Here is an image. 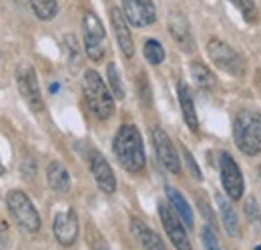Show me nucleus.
I'll return each instance as SVG.
<instances>
[{
	"mask_svg": "<svg viewBox=\"0 0 261 250\" xmlns=\"http://www.w3.org/2000/svg\"><path fill=\"white\" fill-rule=\"evenodd\" d=\"M113 150L121 166L130 174H139L145 168V146L137 126L123 124L117 130L113 140Z\"/></svg>",
	"mask_w": 261,
	"mask_h": 250,
	"instance_id": "nucleus-1",
	"label": "nucleus"
},
{
	"mask_svg": "<svg viewBox=\"0 0 261 250\" xmlns=\"http://www.w3.org/2000/svg\"><path fill=\"white\" fill-rule=\"evenodd\" d=\"M83 92H85V100L89 110L100 118L107 120L113 116L115 112V96L107 88L105 80L100 78L97 70H87L83 76Z\"/></svg>",
	"mask_w": 261,
	"mask_h": 250,
	"instance_id": "nucleus-2",
	"label": "nucleus"
},
{
	"mask_svg": "<svg viewBox=\"0 0 261 250\" xmlns=\"http://www.w3.org/2000/svg\"><path fill=\"white\" fill-rule=\"evenodd\" d=\"M233 138L237 148L245 157H255L261 152V112L243 110L235 118Z\"/></svg>",
	"mask_w": 261,
	"mask_h": 250,
	"instance_id": "nucleus-3",
	"label": "nucleus"
},
{
	"mask_svg": "<svg viewBox=\"0 0 261 250\" xmlns=\"http://www.w3.org/2000/svg\"><path fill=\"white\" fill-rule=\"evenodd\" d=\"M6 206L12 214V218L16 220V224L20 228H24L27 232H38L40 230V214L34 208L33 200L22 192V190H10L6 196Z\"/></svg>",
	"mask_w": 261,
	"mask_h": 250,
	"instance_id": "nucleus-4",
	"label": "nucleus"
},
{
	"mask_svg": "<svg viewBox=\"0 0 261 250\" xmlns=\"http://www.w3.org/2000/svg\"><path fill=\"white\" fill-rule=\"evenodd\" d=\"M207 54L219 70L227 72L231 76H243L245 74V60L241 58V54L233 46H229L227 42H223L219 38H211L207 42Z\"/></svg>",
	"mask_w": 261,
	"mask_h": 250,
	"instance_id": "nucleus-5",
	"label": "nucleus"
},
{
	"mask_svg": "<svg viewBox=\"0 0 261 250\" xmlns=\"http://www.w3.org/2000/svg\"><path fill=\"white\" fill-rule=\"evenodd\" d=\"M83 40L87 56L95 63L102 60L107 52V32L95 12H87L83 16Z\"/></svg>",
	"mask_w": 261,
	"mask_h": 250,
	"instance_id": "nucleus-6",
	"label": "nucleus"
},
{
	"mask_svg": "<svg viewBox=\"0 0 261 250\" xmlns=\"http://www.w3.org/2000/svg\"><path fill=\"white\" fill-rule=\"evenodd\" d=\"M16 86H18L20 96L24 98V102L34 112H42L44 102H42V94L38 86V78H36L34 68L29 63H22L16 68Z\"/></svg>",
	"mask_w": 261,
	"mask_h": 250,
	"instance_id": "nucleus-7",
	"label": "nucleus"
},
{
	"mask_svg": "<svg viewBox=\"0 0 261 250\" xmlns=\"http://www.w3.org/2000/svg\"><path fill=\"white\" fill-rule=\"evenodd\" d=\"M159 216L163 222V228L177 250H191V242L185 230V222L179 218V214L173 210V206H167L165 202H159Z\"/></svg>",
	"mask_w": 261,
	"mask_h": 250,
	"instance_id": "nucleus-8",
	"label": "nucleus"
},
{
	"mask_svg": "<svg viewBox=\"0 0 261 250\" xmlns=\"http://www.w3.org/2000/svg\"><path fill=\"white\" fill-rule=\"evenodd\" d=\"M219 172H221V184H223V190L227 192V196L231 200H239L243 196L245 182H243L241 168L237 166V162L231 158L229 152L219 154Z\"/></svg>",
	"mask_w": 261,
	"mask_h": 250,
	"instance_id": "nucleus-9",
	"label": "nucleus"
},
{
	"mask_svg": "<svg viewBox=\"0 0 261 250\" xmlns=\"http://www.w3.org/2000/svg\"><path fill=\"white\" fill-rule=\"evenodd\" d=\"M151 138H153V146H155V152H157V158L161 160V164L169 172L179 174L181 172V160H179V154L175 150V144L167 136V132L161 126H153L151 128Z\"/></svg>",
	"mask_w": 261,
	"mask_h": 250,
	"instance_id": "nucleus-10",
	"label": "nucleus"
},
{
	"mask_svg": "<svg viewBox=\"0 0 261 250\" xmlns=\"http://www.w3.org/2000/svg\"><path fill=\"white\" fill-rule=\"evenodd\" d=\"M53 232L55 238L59 240V244L63 246H72L76 242L79 236V216L74 212V208H65L59 210L53 218Z\"/></svg>",
	"mask_w": 261,
	"mask_h": 250,
	"instance_id": "nucleus-11",
	"label": "nucleus"
},
{
	"mask_svg": "<svg viewBox=\"0 0 261 250\" xmlns=\"http://www.w3.org/2000/svg\"><path fill=\"white\" fill-rule=\"evenodd\" d=\"M121 2H123V12L133 26L143 28L157 20V10L153 0H121Z\"/></svg>",
	"mask_w": 261,
	"mask_h": 250,
	"instance_id": "nucleus-12",
	"label": "nucleus"
},
{
	"mask_svg": "<svg viewBox=\"0 0 261 250\" xmlns=\"http://www.w3.org/2000/svg\"><path fill=\"white\" fill-rule=\"evenodd\" d=\"M89 168H91V174L97 182V186L105 192V194H113L117 190V178H115V172L111 168V164L107 162V158L102 157L97 150H91L89 154Z\"/></svg>",
	"mask_w": 261,
	"mask_h": 250,
	"instance_id": "nucleus-13",
	"label": "nucleus"
},
{
	"mask_svg": "<svg viewBox=\"0 0 261 250\" xmlns=\"http://www.w3.org/2000/svg\"><path fill=\"white\" fill-rule=\"evenodd\" d=\"M111 24H113V30H115L121 52L127 58H130L135 54V42H133V34L129 30V20H127L125 12L119 10V8H111Z\"/></svg>",
	"mask_w": 261,
	"mask_h": 250,
	"instance_id": "nucleus-14",
	"label": "nucleus"
},
{
	"mask_svg": "<svg viewBox=\"0 0 261 250\" xmlns=\"http://www.w3.org/2000/svg\"><path fill=\"white\" fill-rule=\"evenodd\" d=\"M169 30H171V36L175 38V42L181 46V50H185V52H193L195 50V40H193V34H191V28H189V20L185 18V14L173 12L171 18H169Z\"/></svg>",
	"mask_w": 261,
	"mask_h": 250,
	"instance_id": "nucleus-15",
	"label": "nucleus"
},
{
	"mask_svg": "<svg viewBox=\"0 0 261 250\" xmlns=\"http://www.w3.org/2000/svg\"><path fill=\"white\" fill-rule=\"evenodd\" d=\"M130 232H133V236L141 242V246L145 250H167L163 240H161V236L153 228H149L143 220L130 218Z\"/></svg>",
	"mask_w": 261,
	"mask_h": 250,
	"instance_id": "nucleus-16",
	"label": "nucleus"
},
{
	"mask_svg": "<svg viewBox=\"0 0 261 250\" xmlns=\"http://www.w3.org/2000/svg\"><path fill=\"white\" fill-rule=\"evenodd\" d=\"M177 94H179V104H181V112H183V120L187 128L191 132H199V116H197L195 110V102H193V96L189 92L187 84L185 82H179L177 84Z\"/></svg>",
	"mask_w": 261,
	"mask_h": 250,
	"instance_id": "nucleus-17",
	"label": "nucleus"
},
{
	"mask_svg": "<svg viewBox=\"0 0 261 250\" xmlns=\"http://www.w3.org/2000/svg\"><path fill=\"white\" fill-rule=\"evenodd\" d=\"M46 182L48 186L53 188L55 192H68L70 188V174L68 170L65 168L63 162L59 160H53L46 168Z\"/></svg>",
	"mask_w": 261,
	"mask_h": 250,
	"instance_id": "nucleus-18",
	"label": "nucleus"
},
{
	"mask_svg": "<svg viewBox=\"0 0 261 250\" xmlns=\"http://www.w3.org/2000/svg\"><path fill=\"white\" fill-rule=\"evenodd\" d=\"M165 192H167V198H169V202H171L173 210L179 214V218L187 224V228H193V224H195L193 210H191V206L187 204V200L183 198V194H181L177 188H171V186L165 188Z\"/></svg>",
	"mask_w": 261,
	"mask_h": 250,
	"instance_id": "nucleus-19",
	"label": "nucleus"
},
{
	"mask_svg": "<svg viewBox=\"0 0 261 250\" xmlns=\"http://www.w3.org/2000/svg\"><path fill=\"white\" fill-rule=\"evenodd\" d=\"M215 202H217V208H219V214H221V220H223V226H225L227 234L229 236H237L239 234V222H237V212H235L233 204L223 194H217Z\"/></svg>",
	"mask_w": 261,
	"mask_h": 250,
	"instance_id": "nucleus-20",
	"label": "nucleus"
},
{
	"mask_svg": "<svg viewBox=\"0 0 261 250\" xmlns=\"http://www.w3.org/2000/svg\"><path fill=\"white\" fill-rule=\"evenodd\" d=\"M191 78L195 80V84L199 88H203V90H211V88H215V84H217V78H215V74L209 70V66H205L203 63H191Z\"/></svg>",
	"mask_w": 261,
	"mask_h": 250,
	"instance_id": "nucleus-21",
	"label": "nucleus"
},
{
	"mask_svg": "<svg viewBox=\"0 0 261 250\" xmlns=\"http://www.w3.org/2000/svg\"><path fill=\"white\" fill-rule=\"evenodd\" d=\"M31 6H33L34 14L38 20H53L59 12V0H31Z\"/></svg>",
	"mask_w": 261,
	"mask_h": 250,
	"instance_id": "nucleus-22",
	"label": "nucleus"
},
{
	"mask_svg": "<svg viewBox=\"0 0 261 250\" xmlns=\"http://www.w3.org/2000/svg\"><path fill=\"white\" fill-rule=\"evenodd\" d=\"M143 54L147 58V63L153 64V66H159L165 60V48L159 40H147L145 46H143Z\"/></svg>",
	"mask_w": 261,
	"mask_h": 250,
	"instance_id": "nucleus-23",
	"label": "nucleus"
},
{
	"mask_svg": "<svg viewBox=\"0 0 261 250\" xmlns=\"http://www.w3.org/2000/svg\"><path fill=\"white\" fill-rule=\"evenodd\" d=\"M107 80H109V86L113 90V96L119 98V100H123L125 98V86L121 82V76H119V70H117L115 63L107 64Z\"/></svg>",
	"mask_w": 261,
	"mask_h": 250,
	"instance_id": "nucleus-24",
	"label": "nucleus"
},
{
	"mask_svg": "<svg viewBox=\"0 0 261 250\" xmlns=\"http://www.w3.org/2000/svg\"><path fill=\"white\" fill-rule=\"evenodd\" d=\"M247 22H255L257 20V2L255 0H229Z\"/></svg>",
	"mask_w": 261,
	"mask_h": 250,
	"instance_id": "nucleus-25",
	"label": "nucleus"
},
{
	"mask_svg": "<svg viewBox=\"0 0 261 250\" xmlns=\"http://www.w3.org/2000/svg\"><path fill=\"white\" fill-rule=\"evenodd\" d=\"M201 240H203V248L205 250H221L219 238H217L213 226H209V224L203 226V230H201Z\"/></svg>",
	"mask_w": 261,
	"mask_h": 250,
	"instance_id": "nucleus-26",
	"label": "nucleus"
},
{
	"mask_svg": "<svg viewBox=\"0 0 261 250\" xmlns=\"http://www.w3.org/2000/svg\"><path fill=\"white\" fill-rule=\"evenodd\" d=\"M87 240H89V246L93 250H109L107 240L102 238V234L98 232L93 224H89V228H87Z\"/></svg>",
	"mask_w": 261,
	"mask_h": 250,
	"instance_id": "nucleus-27",
	"label": "nucleus"
},
{
	"mask_svg": "<svg viewBox=\"0 0 261 250\" xmlns=\"http://www.w3.org/2000/svg\"><path fill=\"white\" fill-rule=\"evenodd\" d=\"M195 200H197V206H199V210H201V216L207 220V224H209V226H213V222H215V216H213V212H211V206H209L207 198H205V196H201V194H197Z\"/></svg>",
	"mask_w": 261,
	"mask_h": 250,
	"instance_id": "nucleus-28",
	"label": "nucleus"
},
{
	"mask_svg": "<svg viewBox=\"0 0 261 250\" xmlns=\"http://www.w3.org/2000/svg\"><path fill=\"white\" fill-rule=\"evenodd\" d=\"M245 214H247V218H251L253 222H261L259 208H257L255 198H247V202H245Z\"/></svg>",
	"mask_w": 261,
	"mask_h": 250,
	"instance_id": "nucleus-29",
	"label": "nucleus"
},
{
	"mask_svg": "<svg viewBox=\"0 0 261 250\" xmlns=\"http://www.w3.org/2000/svg\"><path fill=\"white\" fill-rule=\"evenodd\" d=\"M183 157H185V160H187V166L191 168V174H193V178H197V180H201L203 176H201V170H199V166H197V162H195V158H193V154L185 148L183 150Z\"/></svg>",
	"mask_w": 261,
	"mask_h": 250,
	"instance_id": "nucleus-30",
	"label": "nucleus"
},
{
	"mask_svg": "<svg viewBox=\"0 0 261 250\" xmlns=\"http://www.w3.org/2000/svg\"><path fill=\"white\" fill-rule=\"evenodd\" d=\"M8 246V230H6V226L0 222V250H4Z\"/></svg>",
	"mask_w": 261,
	"mask_h": 250,
	"instance_id": "nucleus-31",
	"label": "nucleus"
},
{
	"mask_svg": "<svg viewBox=\"0 0 261 250\" xmlns=\"http://www.w3.org/2000/svg\"><path fill=\"white\" fill-rule=\"evenodd\" d=\"M0 174H4V164H2V160H0Z\"/></svg>",
	"mask_w": 261,
	"mask_h": 250,
	"instance_id": "nucleus-32",
	"label": "nucleus"
},
{
	"mask_svg": "<svg viewBox=\"0 0 261 250\" xmlns=\"http://www.w3.org/2000/svg\"><path fill=\"white\" fill-rule=\"evenodd\" d=\"M16 2H24V0H16Z\"/></svg>",
	"mask_w": 261,
	"mask_h": 250,
	"instance_id": "nucleus-33",
	"label": "nucleus"
},
{
	"mask_svg": "<svg viewBox=\"0 0 261 250\" xmlns=\"http://www.w3.org/2000/svg\"><path fill=\"white\" fill-rule=\"evenodd\" d=\"M255 250H261V246H257V248H255Z\"/></svg>",
	"mask_w": 261,
	"mask_h": 250,
	"instance_id": "nucleus-34",
	"label": "nucleus"
}]
</instances>
